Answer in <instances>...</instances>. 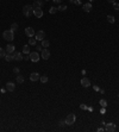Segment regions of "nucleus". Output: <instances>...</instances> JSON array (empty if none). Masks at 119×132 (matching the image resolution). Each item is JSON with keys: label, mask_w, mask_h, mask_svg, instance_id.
I'll use <instances>...</instances> for the list:
<instances>
[{"label": "nucleus", "mask_w": 119, "mask_h": 132, "mask_svg": "<svg viewBox=\"0 0 119 132\" xmlns=\"http://www.w3.org/2000/svg\"><path fill=\"white\" fill-rule=\"evenodd\" d=\"M2 37H4L5 41H7V42H12V41L15 39V32H13L12 30H6V31L2 32Z\"/></svg>", "instance_id": "1"}, {"label": "nucleus", "mask_w": 119, "mask_h": 132, "mask_svg": "<svg viewBox=\"0 0 119 132\" xmlns=\"http://www.w3.org/2000/svg\"><path fill=\"white\" fill-rule=\"evenodd\" d=\"M23 15H25V17H28V18L33 15V7H32V5H25L23 7Z\"/></svg>", "instance_id": "2"}, {"label": "nucleus", "mask_w": 119, "mask_h": 132, "mask_svg": "<svg viewBox=\"0 0 119 132\" xmlns=\"http://www.w3.org/2000/svg\"><path fill=\"white\" fill-rule=\"evenodd\" d=\"M66 125H73L75 123V120H76V117H75V114L73 113H70V114H68L67 117H66Z\"/></svg>", "instance_id": "3"}, {"label": "nucleus", "mask_w": 119, "mask_h": 132, "mask_svg": "<svg viewBox=\"0 0 119 132\" xmlns=\"http://www.w3.org/2000/svg\"><path fill=\"white\" fill-rule=\"evenodd\" d=\"M116 130H117V127H116V125H114L113 123H107V124H105V131L114 132Z\"/></svg>", "instance_id": "4"}, {"label": "nucleus", "mask_w": 119, "mask_h": 132, "mask_svg": "<svg viewBox=\"0 0 119 132\" xmlns=\"http://www.w3.org/2000/svg\"><path fill=\"white\" fill-rule=\"evenodd\" d=\"M35 38L37 39V41H43L45 38V32L44 31H42V30H39L38 32H36V35H35Z\"/></svg>", "instance_id": "5"}, {"label": "nucleus", "mask_w": 119, "mask_h": 132, "mask_svg": "<svg viewBox=\"0 0 119 132\" xmlns=\"http://www.w3.org/2000/svg\"><path fill=\"white\" fill-rule=\"evenodd\" d=\"M41 59V55L37 52V51H35V52H31L30 54V59L32 61V62H38Z\"/></svg>", "instance_id": "6"}, {"label": "nucleus", "mask_w": 119, "mask_h": 132, "mask_svg": "<svg viewBox=\"0 0 119 132\" xmlns=\"http://www.w3.org/2000/svg\"><path fill=\"white\" fill-rule=\"evenodd\" d=\"M41 57L43 59H48L50 57V50H48L46 48L42 49V51H41Z\"/></svg>", "instance_id": "7"}, {"label": "nucleus", "mask_w": 119, "mask_h": 132, "mask_svg": "<svg viewBox=\"0 0 119 132\" xmlns=\"http://www.w3.org/2000/svg\"><path fill=\"white\" fill-rule=\"evenodd\" d=\"M43 15H44V12H43L42 8H33V15H35V17H37V18H42Z\"/></svg>", "instance_id": "8"}, {"label": "nucleus", "mask_w": 119, "mask_h": 132, "mask_svg": "<svg viewBox=\"0 0 119 132\" xmlns=\"http://www.w3.org/2000/svg\"><path fill=\"white\" fill-rule=\"evenodd\" d=\"M81 86L82 87H86V88L90 86V81H89L88 77H82L81 79Z\"/></svg>", "instance_id": "9"}, {"label": "nucleus", "mask_w": 119, "mask_h": 132, "mask_svg": "<svg viewBox=\"0 0 119 132\" xmlns=\"http://www.w3.org/2000/svg\"><path fill=\"white\" fill-rule=\"evenodd\" d=\"M25 35L30 38V37H33V36L36 35V32H35V30L32 29V28H26V29H25Z\"/></svg>", "instance_id": "10"}, {"label": "nucleus", "mask_w": 119, "mask_h": 132, "mask_svg": "<svg viewBox=\"0 0 119 132\" xmlns=\"http://www.w3.org/2000/svg\"><path fill=\"white\" fill-rule=\"evenodd\" d=\"M44 5V2L42 1V0H35V2H33V5H32V7L33 8H42V6Z\"/></svg>", "instance_id": "11"}, {"label": "nucleus", "mask_w": 119, "mask_h": 132, "mask_svg": "<svg viewBox=\"0 0 119 132\" xmlns=\"http://www.w3.org/2000/svg\"><path fill=\"white\" fill-rule=\"evenodd\" d=\"M39 77H41V75H39L38 73H31V75H30V81H32V82L38 81Z\"/></svg>", "instance_id": "12"}, {"label": "nucleus", "mask_w": 119, "mask_h": 132, "mask_svg": "<svg viewBox=\"0 0 119 132\" xmlns=\"http://www.w3.org/2000/svg\"><path fill=\"white\" fill-rule=\"evenodd\" d=\"M6 89H7L8 92H13L15 89V85L13 82H7V83H6Z\"/></svg>", "instance_id": "13"}, {"label": "nucleus", "mask_w": 119, "mask_h": 132, "mask_svg": "<svg viewBox=\"0 0 119 132\" xmlns=\"http://www.w3.org/2000/svg\"><path fill=\"white\" fill-rule=\"evenodd\" d=\"M15 46L13 44H8V45L6 46V52H7V54H13V52H15Z\"/></svg>", "instance_id": "14"}, {"label": "nucleus", "mask_w": 119, "mask_h": 132, "mask_svg": "<svg viewBox=\"0 0 119 132\" xmlns=\"http://www.w3.org/2000/svg\"><path fill=\"white\" fill-rule=\"evenodd\" d=\"M82 8H83L85 12H90V10H92V4H90V2L83 4V5H82Z\"/></svg>", "instance_id": "15"}, {"label": "nucleus", "mask_w": 119, "mask_h": 132, "mask_svg": "<svg viewBox=\"0 0 119 132\" xmlns=\"http://www.w3.org/2000/svg\"><path fill=\"white\" fill-rule=\"evenodd\" d=\"M13 56H15V61H22V59H23V55H22V52H19V51L15 52V54H13Z\"/></svg>", "instance_id": "16"}, {"label": "nucleus", "mask_w": 119, "mask_h": 132, "mask_svg": "<svg viewBox=\"0 0 119 132\" xmlns=\"http://www.w3.org/2000/svg\"><path fill=\"white\" fill-rule=\"evenodd\" d=\"M23 54H25V55H29L30 54V45L29 44H26V45L23 46Z\"/></svg>", "instance_id": "17"}, {"label": "nucleus", "mask_w": 119, "mask_h": 132, "mask_svg": "<svg viewBox=\"0 0 119 132\" xmlns=\"http://www.w3.org/2000/svg\"><path fill=\"white\" fill-rule=\"evenodd\" d=\"M5 59H6L7 62H11L12 59H15V56H13V54H6V55H5Z\"/></svg>", "instance_id": "18"}, {"label": "nucleus", "mask_w": 119, "mask_h": 132, "mask_svg": "<svg viewBox=\"0 0 119 132\" xmlns=\"http://www.w3.org/2000/svg\"><path fill=\"white\" fill-rule=\"evenodd\" d=\"M37 44V39L35 37H30L29 38V45H36Z\"/></svg>", "instance_id": "19"}, {"label": "nucleus", "mask_w": 119, "mask_h": 132, "mask_svg": "<svg viewBox=\"0 0 119 132\" xmlns=\"http://www.w3.org/2000/svg\"><path fill=\"white\" fill-rule=\"evenodd\" d=\"M41 45H42L43 48H48V46L50 45V42H49V41H46V39H43V41L41 42Z\"/></svg>", "instance_id": "20"}, {"label": "nucleus", "mask_w": 119, "mask_h": 132, "mask_svg": "<svg viewBox=\"0 0 119 132\" xmlns=\"http://www.w3.org/2000/svg\"><path fill=\"white\" fill-rule=\"evenodd\" d=\"M107 22L111 23V24H113V23L116 22V18H114L113 15H107Z\"/></svg>", "instance_id": "21"}, {"label": "nucleus", "mask_w": 119, "mask_h": 132, "mask_svg": "<svg viewBox=\"0 0 119 132\" xmlns=\"http://www.w3.org/2000/svg\"><path fill=\"white\" fill-rule=\"evenodd\" d=\"M17 82L18 83H23L24 82V76H22V75H17Z\"/></svg>", "instance_id": "22"}, {"label": "nucleus", "mask_w": 119, "mask_h": 132, "mask_svg": "<svg viewBox=\"0 0 119 132\" xmlns=\"http://www.w3.org/2000/svg\"><path fill=\"white\" fill-rule=\"evenodd\" d=\"M39 80H41L42 83H46V82H48V76H46V75H43V76L39 77Z\"/></svg>", "instance_id": "23"}, {"label": "nucleus", "mask_w": 119, "mask_h": 132, "mask_svg": "<svg viewBox=\"0 0 119 132\" xmlns=\"http://www.w3.org/2000/svg\"><path fill=\"white\" fill-rule=\"evenodd\" d=\"M57 11H59V8H56V7H54V6H52V7H50V10H49V13H51V15H55Z\"/></svg>", "instance_id": "24"}, {"label": "nucleus", "mask_w": 119, "mask_h": 132, "mask_svg": "<svg viewBox=\"0 0 119 132\" xmlns=\"http://www.w3.org/2000/svg\"><path fill=\"white\" fill-rule=\"evenodd\" d=\"M5 55H6V50H4L2 48H0V59L5 57Z\"/></svg>", "instance_id": "25"}, {"label": "nucleus", "mask_w": 119, "mask_h": 132, "mask_svg": "<svg viewBox=\"0 0 119 132\" xmlns=\"http://www.w3.org/2000/svg\"><path fill=\"white\" fill-rule=\"evenodd\" d=\"M11 30H12L13 32L17 31V30H18V24H17V23H13V24L11 25Z\"/></svg>", "instance_id": "26"}, {"label": "nucleus", "mask_w": 119, "mask_h": 132, "mask_svg": "<svg viewBox=\"0 0 119 132\" xmlns=\"http://www.w3.org/2000/svg\"><path fill=\"white\" fill-rule=\"evenodd\" d=\"M100 105H101V107H106V106H107V101H106V100H105V99H101V100H100Z\"/></svg>", "instance_id": "27"}, {"label": "nucleus", "mask_w": 119, "mask_h": 132, "mask_svg": "<svg viewBox=\"0 0 119 132\" xmlns=\"http://www.w3.org/2000/svg\"><path fill=\"white\" fill-rule=\"evenodd\" d=\"M67 10V5H60L59 6V11H66Z\"/></svg>", "instance_id": "28"}, {"label": "nucleus", "mask_w": 119, "mask_h": 132, "mask_svg": "<svg viewBox=\"0 0 119 132\" xmlns=\"http://www.w3.org/2000/svg\"><path fill=\"white\" fill-rule=\"evenodd\" d=\"M112 5H113V8L118 11V10H119V4H118V2H113Z\"/></svg>", "instance_id": "29"}, {"label": "nucleus", "mask_w": 119, "mask_h": 132, "mask_svg": "<svg viewBox=\"0 0 119 132\" xmlns=\"http://www.w3.org/2000/svg\"><path fill=\"white\" fill-rule=\"evenodd\" d=\"M59 125H60V126H63V125H66V120H60V121H59Z\"/></svg>", "instance_id": "30"}, {"label": "nucleus", "mask_w": 119, "mask_h": 132, "mask_svg": "<svg viewBox=\"0 0 119 132\" xmlns=\"http://www.w3.org/2000/svg\"><path fill=\"white\" fill-rule=\"evenodd\" d=\"M73 2H74L75 5H77V6H79V5H81V2H82V1H81V0H74Z\"/></svg>", "instance_id": "31"}, {"label": "nucleus", "mask_w": 119, "mask_h": 132, "mask_svg": "<svg viewBox=\"0 0 119 132\" xmlns=\"http://www.w3.org/2000/svg\"><path fill=\"white\" fill-rule=\"evenodd\" d=\"M41 48H43V46H42V45H41V44H37V45H36V49H37V50H38V51H39V50H41V51H42V49H41Z\"/></svg>", "instance_id": "32"}, {"label": "nucleus", "mask_w": 119, "mask_h": 132, "mask_svg": "<svg viewBox=\"0 0 119 132\" xmlns=\"http://www.w3.org/2000/svg\"><path fill=\"white\" fill-rule=\"evenodd\" d=\"M80 107H81V110H87V108H88V107H87V106H86L85 103H82V105H81Z\"/></svg>", "instance_id": "33"}, {"label": "nucleus", "mask_w": 119, "mask_h": 132, "mask_svg": "<svg viewBox=\"0 0 119 132\" xmlns=\"http://www.w3.org/2000/svg\"><path fill=\"white\" fill-rule=\"evenodd\" d=\"M13 72H15V74H19V68H15V69H13Z\"/></svg>", "instance_id": "34"}, {"label": "nucleus", "mask_w": 119, "mask_h": 132, "mask_svg": "<svg viewBox=\"0 0 119 132\" xmlns=\"http://www.w3.org/2000/svg\"><path fill=\"white\" fill-rule=\"evenodd\" d=\"M6 90H7V89H6V88H1V89H0V92H1V93H2V94H4V93H5V92H6Z\"/></svg>", "instance_id": "35"}, {"label": "nucleus", "mask_w": 119, "mask_h": 132, "mask_svg": "<svg viewBox=\"0 0 119 132\" xmlns=\"http://www.w3.org/2000/svg\"><path fill=\"white\" fill-rule=\"evenodd\" d=\"M94 90H97V92H99V90H100V88L98 87V86H94Z\"/></svg>", "instance_id": "36"}, {"label": "nucleus", "mask_w": 119, "mask_h": 132, "mask_svg": "<svg viewBox=\"0 0 119 132\" xmlns=\"http://www.w3.org/2000/svg\"><path fill=\"white\" fill-rule=\"evenodd\" d=\"M52 1H54L55 4H60V2H61V0H52Z\"/></svg>", "instance_id": "37"}, {"label": "nucleus", "mask_w": 119, "mask_h": 132, "mask_svg": "<svg viewBox=\"0 0 119 132\" xmlns=\"http://www.w3.org/2000/svg\"><path fill=\"white\" fill-rule=\"evenodd\" d=\"M24 59H30V54L28 55V56H25V57H24Z\"/></svg>", "instance_id": "38"}, {"label": "nucleus", "mask_w": 119, "mask_h": 132, "mask_svg": "<svg viewBox=\"0 0 119 132\" xmlns=\"http://www.w3.org/2000/svg\"><path fill=\"white\" fill-rule=\"evenodd\" d=\"M108 2H111V4H113V2H116V0H107Z\"/></svg>", "instance_id": "39"}, {"label": "nucleus", "mask_w": 119, "mask_h": 132, "mask_svg": "<svg viewBox=\"0 0 119 132\" xmlns=\"http://www.w3.org/2000/svg\"><path fill=\"white\" fill-rule=\"evenodd\" d=\"M69 1H70V2H73V1H74V0H69Z\"/></svg>", "instance_id": "40"}, {"label": "nucleus", "mask_w": 119, "mask_h": 132, "mask_svg": "<svg viewBox=\"0 0 119 132\" xmlns=\"http://www.w3.org/2000/svg\"><path fill=\"white\" fill-rule=\"evenodd\" d=\"M92 1H93V0H89V2H92Z\"/></svg>", "instance_id": "41"}, {"label": "nucleus", "mask_w": 119, "mask_h": 132, "mask_svg": "<svg viewBox=\"0 0 119 132\" xmlns=\"http://www.w3.org/2000/svg\"><path fill=\"white\" fill-rule=\"evenodd\" d=\"M118 96H119V95H118Z\"/></svg>", "instance_id": "42"}]
</instances>
